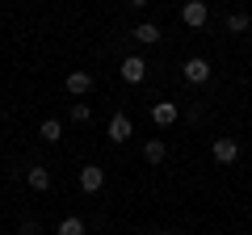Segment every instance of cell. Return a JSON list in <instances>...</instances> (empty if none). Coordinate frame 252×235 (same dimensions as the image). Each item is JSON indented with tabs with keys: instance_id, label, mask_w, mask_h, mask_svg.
Wrapping results in <instances>:
<instances>
[{
	"instance_id": "1",
	"label": "cell",
	"mask_w": 252,
	"mask_h": 235,
	"mask_svg": "<svg viewBox=\"0 0 252 235\" xmlns=\"http://www.w3.org/2000/svg\"><path fill=\"white\" fill-rule=\"evenodd\" d=\"M210 155H215V164H235L240 160V143H235L231 135H219L215 143H210Z\"/></svg>"
},
{
	"instance_id": "2",
	"label": "cell",
	"mask_w": 252,
	"mask_h": 235,
	"mask_svg": "<svg viewBox=\"0 0 252 235\" xmlns=\"http://www.w3.org/2000/svg\"><path fill=\"white\" fill-rule=\"evenodd\" d=\"M122 80H126V84H143V80H147L143 55H126V59H122Z\"/></svg>"
},
{
	"instance_id": "3",
	"label": "cell",
	"mask_w": 252,
	"mask_h": 235,
	"mask_svg": "<svg viewBox=\"0 0 252 235\" xmlns=\"http://www.w3.org/2000/svg\"><path fill=\"white\" fill-rule=\"evenodd\" d=\"M181 72H185L189 84H206V80H210V59L193 55V59H185V67H181Z\"/></svg>"
},
{
	"instance_id": "4",
	"label": "cell",
	"mask_w": 252,
	"mask_h": 235,
	"mask_svg": "<svg viewBox=\"0 0 252 235\" xmlns=\"http://www.w3.org/2000/svg\"><path fill=\"white\" fill-rule=\"evenodd\" d=\"M101 185H105V168H97V164H84V168H80V189H84V193H97Z\"/></svg>"
},
{
	"instance_id": "5",
	"label": "cell",
	"mask_w": 252,
	"mask_h": 235,
	"mask_svg": "<svg viewBox=\"0 0 252 235\" xmlns=\"http://www.w3.org/2000/svg\"><path fill=\"white\" fill-rule=\"evenodd\" d=\"M63 84H67V92H72L76 101H80V97H89V92H93V76H89V72H80V67H76V72L67 76Z\"/></svg>"
},
{
	"instance_id": "6",
	"label": "cell",
	"mask_w": 252,
	"mask_h": 235,
	"mask_svg": "<svg viewBox=\"0 0 252 235\" xmlns=\"http://www.w3.org/2000/svg\"><path fill=\"white\" fill-rule=\"evenodd\" d=\"M206 17H210V9L202 4V0H189L185 9H181V21H185V26H193V29L206 26Z\"/></svg>"
},
{
	"instance_id": "7",
	"label": "cell",
	"mask_w": 252,
	"mask_h": 235,
	"mask_svg": "<svg viewBox=\"0 0 252 235\" xmlns=\"http://www.w3.org/2000/svg\"><path fill=\"white\" fill-rule=\"evenodd\" d=\"M130 135H135V126H130V118H126V114L109 118V143H126Z\"/></svg>"
},
{
	"instance_id": "8",
	"label": "cell",
	"mask_w": 252,
	"mask_h": 235,
	"mask_svg": "<svg viewBox=\"0 0 252 235\" xmlns=\"http://www.w3.org/2000/svg\"><path fill=\"white\" fill-rule=\"evenodd\" d=\"M152 122L156 126H172V122H177V101H156L152 105Z\"/></svg>"
},
{
	"instance_id": "9",
	"label": "cell",
	"mask_w": 252,
	"mask_h": 235,
	"mask_svg": "<svg viewBox=\"0 0 252 235\" xmlns=\"http://www.w3.org/2000/svg\"><path fill=\"white\" fill-rule=\"evenodd\" d=\"M26 185L34 193H46V189H51V172H46V168H26Z\"/></svg>"
},
{
	"instance_id": "10",
	"label": "cell",
	"mask_w": 252,
	"mask_h": 235,
	"mask_svg": "<svg viewBox=\"0 0 252 235\" xmlns=\"http://www.w3.org/2000/svg\"><path fill=\"white\" fill-rule=\"evenodd\" d=\"M130 34H135V38H139V42H143V46L160 42V26H152V21H139V26L130 29Z\"/></svg>"
},
{
	"instance_id": "11",
	"label": "cell",
	"mask_w": 252,
	"mask_h": 235,
	"mask_svg": "<svg viewBox=\"0 0 252 235\" xmlns=\"http://www.w3.org/2000/svg\"><path fill=\"white\" fill-rule=\"evenodd\" d=\"M164 155H168V147H164L160 139H147L143 143V160L147 164H164Z\"/></svg>"
},
{
	"instance_id": "12",
	"label": "cell",
	"mask_w": 252,
	"mask_h": 235,
	"mask_svg": "<svg viewBox=\"0 0 252 235\" xmlns=\"http://www.w3.org/2000/svg\"><path fill=\"white\" fill-rule=\"evenodd\" d=\"M38 135H42V143H59V139H63V126H59V122H55V118H46V122H42V130H38Z\"/></svg>"
},
{
	"instance_id": "13",
	"label": "cell",
	"mask_w": 252,
	"mask_h": 235,
	"mask_svg": "<svg viewBox=\"0 0 252 235\" xmlns=\"http://www.w3.org/2000/svg\"><path fill=\"white\" fill-rule=\"evenodd\" d=\"M55 235H84V218H72V214H67V218L59 223V231H55Z\"/></svg>"
},
{
	"instance_id": "14",
	"label": "cell",
	"mask_w": 252,
	"mask_h": 235,
	"mask_svg": "<svg viewBox=\"0 0 252 235\" xmlns=\"http://www.w3.org/2000/svg\"><path fill=\"white\" fill-rule=\"evenodd\" d=\"M248 13H231V17H227V29H231V34H248Z\"/></svg>"
},
{
	"instance_id": "15",
	"label": "cell",
	"mask_w": 252,
	"mask_h": 235,
	"mask_svg": "<svg viewBox=\"0 0 252 235\" xmlns=\"http://www.w3.org/2000/svg\"><path fill=\"white\" fill-rule=\"evenodd\" d=\"M72 122H76V126H84V122H93V109L84 105V101H72Z\"/></svg>"
},
{
	"instance_id": "16",
	"label": "cell",
	"mask_w": 252,
	"mask_h": 235,
	"mask_svg": "<svg viewBox=\"0 0 252 235\" xmlns=\"http://www.w3.org/2000/svg\"><path fill=\"white\" fill-rule=\"evenodd\" d=\"M21 235H38V223H21Z\"/></svg>"
},
{
	"instance_id": "17",
	"label": "cell",
	"mask_w": 252,
	"mask_h": 235,
	"mask_svg": "<svg viewBox=\"0 0 252 235\" xmlns=\"http://www.w3.org/2000/svg\"><path fill=\"white\" fill-rule=\"evenodd\" d=\"M152 235H172V231H152Z\"/></svg>"
},
{
	"instance_id": "18",
	"label": "cell",
	"mask_w": 252,
	"mask_h": 235,
	"mask_svg": "<svg viewBox=\"0 0 252 235\" xmlns=\"http://www.w3.org/2000/svg\"><path fill=\"white\" fill-rule=\"evenodd\" d=\"M244 235H252V231H244Z\"/></svg>"
}]
</instances>
